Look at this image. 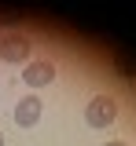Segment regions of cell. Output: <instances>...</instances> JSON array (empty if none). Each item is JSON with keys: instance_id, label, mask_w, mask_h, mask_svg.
<instances>
[{"instance_id": "obj_7", "label": "cell", "mask_w": 136, "mask_h": 146, "mask_svg": "<svg viewBox=\"0 0 136 146\" xmlns=\"http://www.w3.org/2000/svg\"><path fill=\"white\" fill-rule=\"evenodd\" d=\"M103 146H129V143H103Z\"/></svg>"}, {"instance_id": "obj_2", "label": "cell", "mask_w": 136, "mask_h": 146, "mask_svg": "<svg viewBox=\"0 0 136 146\" xmlns=\"http://www.w3.org/2000/svg\"><path fill=\"white\" fill-rule=\"evenodd\" d=\"M30 51H33L30 36H22V33L0 36V62H30Z\"/></svg>"}, {"instance_id": "obj_6", "label": "cell", "mask_w": 136, "mask_h": 146, "mask_svg": "<svg viewBox=\"0 0 136 146\" xmlns=\"http://www.w3.org/2000/svg\"><path fill=\"white\" fill-rule=\"evenodd\" d=\"M19 11H0V26H15V22H19Z\"/></svg>"}, {"instance_id": "obj_8", "label": "cell", "mask_w": 136, "mask_h": 146, "mask_svg": "<svg viewBox=\"0 0 136 146\" xmlns=\"http://www.w3.org/2000/svg\"><path fill=\"white\" fill-rule=\"evenodd\" d=\"M0 146H4V131H0Z\"/></svg>"}, {"instance_id": "obj_1", "label": "cell", "mask_w": 136, "mask_h": 146, "mask_svg": "<svg viewBox=\"0 0 136 146\" xmlns=\"http://www.w3.org/2000/svg\"><path fill=\"white\" fill-rule=\"evenodd\" d=\"M85 121H88V128H110L118 121V99L96 95V99L85 106Z\"/></svg>"}, {"instance_id": "obj_4", "label": "cell", "mask_w": 136, "mask_h": 146, "mask_svg": "<svg viewBox=\"0 0 136 146\" xmlns=\"http://www.w3.org/2000/svg\"><path fill=\"white\" fill-rule=\"evenodd\" d=\"M40 113H44V102H40L37 95H26V99H19V106H15V124L19 128H33L40 121Z\"/></svg>"}, {"instance_id": "obj_3", "label": "cell", "mask_w": 136, "mask_h": 146, "mask_svg": "<svg viewBox=\"0 0 136 146\" xmlns=\"http://www.w3.org/2000/svg\"><path fill=\"white\" fill-rule=\"evenodd\" d=\"M55 62H48V58H30L26 62V70H22V80L30 84V88H48L52 80H55Z\"/></svg>"}, {"instance_id": "obj_5", "label": "cell", "mask_w": 136, "mask_h": 146, "mask_svg": "<svg viewBox=\"0 0 136 146\" xmlns=\"http://www.w3.org/2000/svg\"><path fill=\"white\" fill-rule=\"evenodd\" d=\"M114 66L121 70V77H136V66L129 62V58H125V55H118V58H114Z\"/></svg>"}]
</instances>
